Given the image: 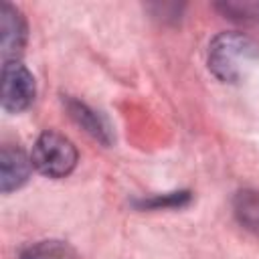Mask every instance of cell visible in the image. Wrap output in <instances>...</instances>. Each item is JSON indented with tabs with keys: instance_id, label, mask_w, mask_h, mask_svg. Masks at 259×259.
<instances>
[{
	"instance_id": "cell-1",
	"label": "cell",
	"mask_w": 259,
	"mask_h": 259,
	"mask_svg": "<svg viewBox=\"0 0 259 259\" xmlns=\"http://www.w3.org/2000/svg\"><path fill=\"white\" fill-rule=\"evenodd\" d=\"M259 65V45L243 32H221L208 45V69L223 83H241Z\"/></svg>"
},
{
	"instance_id": "cell-2",
	"label": "cell",
	"mask_w": 259,
	"mask_h": 259,
	"mask_svg": "<svg viewBox=\"0 0 259 259\" xmlns=\"http://www.w3.org/2000/svg\"><path fill=\"white\" fill-rule=\"evenodd\" d=\"M77 148L57 132H45L32 146V166L47 178H65L77 166Z\"/></svg>"
},
{
	"instance_id": "cell-3",
	"label": "cell",
	"mask_w": 259,
	"mask_h": 259,
	"mask_svg": "<svg viewBox=\"0 0 259 259\" xmlns=\"http://www.w3.org/2000/svg\"><path fill=\"white\" fill-rule=\"evenodd\" d=\"M36 95L32 73L18 61L4 63L2 67V107L8 113L24 111Z\"/></svg>"
},
{
	"instance_id": "cell-4",
	"label": "cell",
	"mask_w": 259,
	"mask_h": 259,
	"mask_svg": "<svg viewBox=\"0 0 259 259\" xmlns=\"http://www.w3.org/2000/svg\"><path fill=\"white\" fill-rule=\"evenodd\" d=\"M0 36H2L4 63L16 61L26 42V22H24L20 10L8 2L0 4Z\"/></svg>"
},
{
	"instance_id": "cell-5",
	"label": "cell",
	"mask_w": 259,
	"mask_h": 259,
	"mask_svg": "<svg viewBox=\"0 0 259 259\" xmlns=\"http://www.w3.org/2000/svg\"><path fill=\"white\" fill-rule=\"evenodd\" d=\"M32 168V160L18 146H4L0 152V190L8 194L26 184Z\"/></svg>"
},
{
	"instance_id": "cell-6",
	"label": "cell",
	"mask_w": 259,
	"mask_h": 259,
	"mask_svg": "<svg viewBox=\"0 0 259 259\" xmlns=\"http://www.w3.org/2000/svg\"><path fill=\"white\" fill-rule=\"evenodd\" d=\"M67 109H69L71 117H73L89 136H93L95 140H99V142H103V144H109V142H111L109 127H107L105 119H103L97 111H93L91 107H87L85 103L75 101V99H69V101H67Z\"/></svg>"
},
{
	"instance_id": "cell-7",
	"label": "cell",
	"mask_w": 259,
	"mask_h": 259,
	"mask_svg": "<svg viewBox=\"0 0 259 259\" xmlns=\"http://www.w3.org/2000/svg\"><path fill=\"white\" fill-rule=\"evenodd\" d=\"M233 212L245 229L259 233V192L255 190L237 192L233 198Z\"/></svg>"
},
{
	"instance_id": "cell-8",
	"label": "cell",
	"mask_w": 259,
	"mask_h": 259,
	"mask_svg": "<svg viewBox=\"0 0 259 259\" xmlns=\"http://www.w3.org/2000/svg\"><path fill=\"white\" fill-rule=\"evenodd\" d=\"M20 259H79L77 251L63 241H40L34 245H28Z\"/></svg>"
},
{
	"instance_id": "cell-9",
	"label": "cell",
	"mask_w": 259,
	"mask_h": 259,
	"mask_svg": "<svg viewBox=\"0 0 259 259\" xmlns=\"http://www.w3.org/2000/svg\"><path fill=\"white\" fill-rule=\"evenodd\" d=\"M217 8L231 20L243 22V24H255L259 22V2L255 0H227L217 4Z\"/></svg>"
}]
</instances>
